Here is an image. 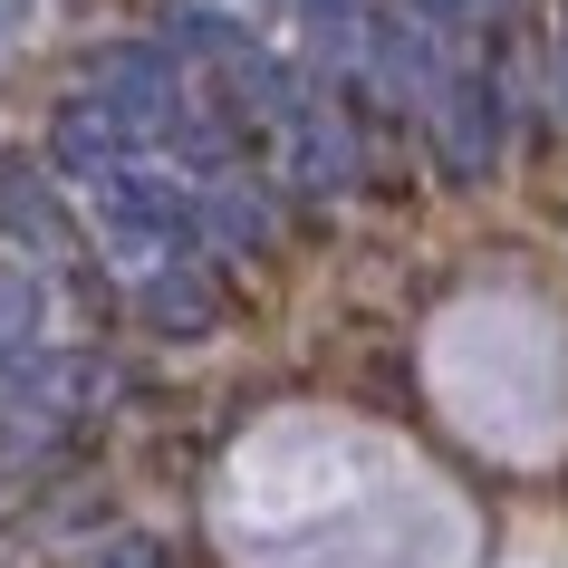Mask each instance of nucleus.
Returning a JSON list of instances; mask_svg holds the SVG:
<instances>
[{
	"mask_svg": "<svg viewBox=\"0 0 568 568\" xmlns=\"http://www.w3.org/2000/svg\"><path fill=\"white\" fill-rule=\"evenodd\" d=\"M30 337H39V280L20 261H0V357L30 347Z\"/></svg>",
	"mask_w": 568,
	"mask_h": 568,
	"instance_id": "f257e3e1",
	"label": "nucleus"
}]
</instances>
